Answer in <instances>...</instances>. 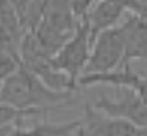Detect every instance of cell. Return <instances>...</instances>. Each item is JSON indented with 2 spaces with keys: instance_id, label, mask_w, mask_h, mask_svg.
<instances>
[{
  "instance_id": "obj_4",
  "label": "cell",
  "mask_w": 147,
  "mask_h": 136,
  "mask_svg": "<svg viewBox=\"0 0 147 136\" xmlns=\"http://www.w3.org/2000/svg\"><path fill=\"white\" fill-rule=\"evenodd\" d=\"M125 56V40L119 25L100 32L91 43V53L82 75L109 73L118 69Z\"/></svg>"
},
{
  "instance_id": "obj_11",
  "label": "cell",
  "mask_w": 147,
  "mask_h": 136,
  "mask_svg": "<svg viewBox=\"0 0 147 136\" xmlns=\"http://www.w3.org/2000/svg\"><path fill=\"white\" fill-rule=\"evenodd\" d=\"M0 27H2L18 45H21L25 32H24L18 16L15 13V9L7 0H0Z\"/></svg>"
},
{
  "instance_id": "obj_1",
  "label": "cell",
  "mask_w": 147,
  "mask_h": 136,
  "mask_svg": "<svg viewBox=\"0 0 147 136\" xmlns=\"http://www.w3.org/2000/svg\"><path fill=\"white\" fill-rule=\"evenodd\" d=\"M74 92H59L46 86L24 66L0 83V103L19 110L52 111L66 105Z\"/></svg>"
},
{
  "instance_id": "obj_8",
  "label": "cell",
  "mask_w": 147,
  "mask_h": 136,
  "mask_svg": "<svg viewBox=\"0 0 147 136\" xmlns=\"http://www.w3.org/2000/svg\"><path fill=\"white\" fill-rule=\"evenodd\" d=\"M125 13H127L125 0H102V2H94L90 13L87 16L91 43L100 32L107 31L110 28H115L119 19Z\"/></svg>"
},
{
  "instance_id": "obj_15",
  "label": "cell",
  "mask_w": 147,
  "mask_h": 136,
  "mask_svg": "<svg viewBox=\"0 0 147 136\" xmlns=\"http://www.w3.org/2000/svg\"><path fill=\"white\" fill-rule=\"evenodd\" d=\"M15 127L12 126H6V127H0V136H9L12 133V130H13Z\"/></svg>"
},
{
  "instance_id": "obj_3",
  "label": "cell",
  "mask_w": 147,
  "mask_h": 136,
  "mask_svg": "<svg viewBox=\"0 0 147 136\" xmlns=\"http://www.w3.org/2000/svg\"><path fill=\"white\" fill-rule=\"evenodd\" d=\"M91 53V35L87 18L78 22V27L71 40L52 57V65L56 70L65 73L78 86V79L82 76Z\"/></svg>"
},
{
  "instance_id": "obj_9",
  "label": "cell",
  "mask_w": 147,
  "mask_h": 136,
  "mask_svg": "<svg viewBox=\"0 0 147 136\" xmlns=\"http://www.w3.org/2000/svg\"><path fill=\"white\" fill-rule=\"evenodd\" d=\"M80 126V119L66 123H37L31 127H15L9 136H71Z\"/></svg>"
},
{
  "instance_id": "obj_14",
  "label": "cell",
  "mask_w": 147,
  "mask_h": 136,
  "mask_svg": "<svg viewBox=\"0 0 147 136\" xmlns=\"http://www.w3.org/2000/svg\"><path fill=\"white\" fill-rule=\"evenodd\" d=\"M127 12L132 13L147 22V2H136V0H125Z\"/></svg>"
},
{
  "instance_id": "obj_13",
  "label": "cell",
  "mask_w": 147,
  "mask_h": 136,
  "mask_svg": "<svg viewBox=\"0 0 147 136\" xmlns=\"http://www.w3.org/2000/svg\"><path fill=\"white\" fill-rule=\"evenodd\" d=\"M94 2L93 0H82V2H69V6H71V12L74 18L77 19V22L82 21L88 16L90 10L93 7Z\"/></svg>"
},
{
  "instance_id": "obj_7",
  "label": "cell",
  "mask_w": 147,
  "mask_h": 136,
  "mask_svg": "<svg viewBox=\"0 0 147 136\" xmlns=\"http://www.w3.org/2000/svg\"><path fill=\"white\" fill-rule=\"evenodd\" d=\"M119 27L125 40V56L122 65H131L132 60H143L147 63V22L127 12Z\"/></svg>"
},
{
  "instance_id": "obj_2",
  "label": "cell",
  "mask_w": 147,
  "mask_h": 136,
  "mask_svg": "<svg viewBox=\"0 0 147 136\" xmlns=\"http://www.w3.org/2000/svg\"><path fill=\"white\" fill-rule=\"evenodd\" d=\"M77 27L69 2H47L43 19L32 34L43 50L53 57L71 40Z\"/></svg>"
},
{
  "instance_id": "obj_5",
  "label": "cell",
  "mask_w": 147,
  "mask_h": 136,
  "mask_svg": "<svg viewBox=\"0 0 147 136\" xmlns=\"http://www.w3.org/2000/svg\"><path fill=\"white\" fill-rule=\"evenodd\" d=\"M93 107L109 117L127 120L138 129L147 127V105L129 89H118L116 100L100 95Z\"/></svg>"
},
{
  "instance_id": "obj_6",
  "label": "cell",
  "mask_w": 147,
  "mask_h": 136,
  "mask_svg": "<svg viewBox=\"0 0 147 136\" xmlns=\"http://www.w3.org/2000/svg\"><path fill=\"white\" fill-rule=\"evenodd\" d=\"M138 132L140 129L132 123L109 117L91 104H85L75 133L78 136H138Z\"/></svg>"
},
{
  "instance_id": "obj_10",
  "label": "cell",
  "mask_w": 147,
  "mask_h": 136,
  "mask_svg": "<svg viewBox=\"0 0 147 136\" xmlns=\"http://www.w3.org/2000/svg\"><path fill=\"white\" fill-rule=\"evenodd\" d=\"M10 3L15 9V13L18 16V21L25 35L32 34L43 19L47 2H28V0L18 2V0H15V2H10Z\"/></svg>"
},
{
  "instance_id": "obj_12",
  "label": "cell",
  "mask_w": 147,
  "mask_h": 136,
  "mask_svg": "<svg viewBox=\"0 0 147 136\" xmlns=\"http://www.w3.org/2000/svg\"><path fill=\"white\" fill-rule=\"evenodd\" d=\"M19 66H21L19 54L0 47V83L5 79H7L12 73H15L19 69Z\"/></svg>"
}]
</instances>
